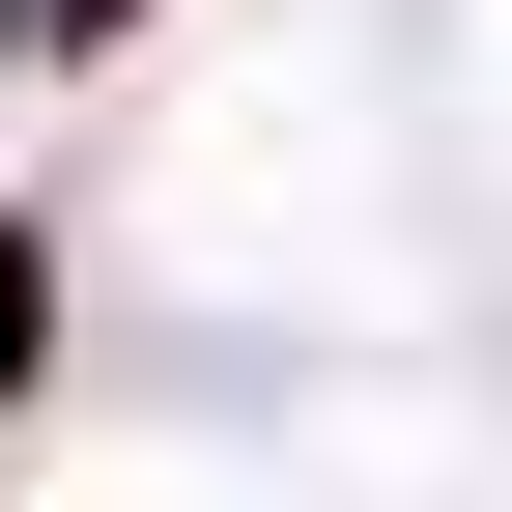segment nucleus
<instances>
[{
    "label": "nucleus",
    "mask_w": 512,
    "mask_h": 512,
    "mask_svg": "<svg viewBox=\"0 0 512 512\" xmlns=\"http://www.w3.org/2000/svg\"><path fill=\"white\" fill-rule=\"evenodd\" d=\"M0 29H29V86H57V57H143L171 0H0Z\"/></svg>",
    "instance_id": "obj_2"
},
{
    "label": "nucleus",
    "mask_w": 512,
    "mask_h": 512,
    "mask_svg": "<svg viewBox=\"0 0 512 512\" xmlns=\"http://www.w3.org/2000/svg\"><path fill=\"white\" fill-rule=\"evenodd\" d=\"M29 370H57V228L0 200V399H29Z\"/></svg>",
    "instance_id": "obj_1"
}]
</instances>
